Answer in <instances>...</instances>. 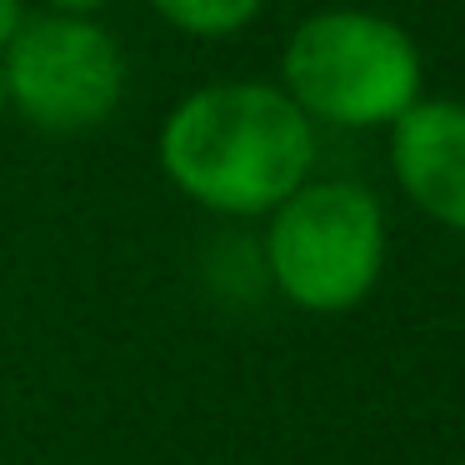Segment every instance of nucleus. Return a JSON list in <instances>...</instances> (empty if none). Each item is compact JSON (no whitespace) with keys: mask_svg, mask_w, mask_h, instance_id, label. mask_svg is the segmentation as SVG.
<instances>
[{"mask_svg":"<svg viewBox=\"0 0 465 465\" xmlns=\"http://www.w3.org/2000/svg\"><path fill=\"white\" fill-rule=\"evenodd\" d=\"M315 161L311 115L275 85L231 81L185 95L161 131V171L195 205L265 215L305 185Z\"/></svg>","mask_w":465,"mask_h":465,"instance_id":"obj_1","label":"nucleus"},{"mask_svg":"<svg viewBox=\"0 0 465 465\" xmlns=\"http://www.w3.org/2000/svg\"><path fill=\"white\" fill-rule=\"evenodd\" d=\"M265 261L281 295L301 311L341 315L375 291L385 265V221L371 191L351 181L301 185L275 205Z\"/></svg>","mask_w":465,"mask_h":465,"instance_id":"obj_2","label":"nucleus"},{"mask_svg":"<svg viewBox=\"0 0 465 465\" xmlns=\"http://www.w3.org/2000/svg\"><path fill=\"white\" fill-rule=\"evenodd\" d=\"M285 85L305 115L335 125L401 121L415 105L420 61L401 25L361 11L311 15L285 45Z\"/></svg>","mask_w":465,"mask_h":465,"instance_id":"obj_3","label":"nucleus"},{"mask_svg":"<svg viewBox=\"0 0 465 465\" xmlns=\"http://www.w3.org/2000/svg\"><path fill=\"white\" fill-rule=\"evenodd\" d=\"M5 95L11 105L51 135H75L105 125L125 91V55L111 31L91 15H41L21 21L5 45Z\"/></svg>","mask_w":465,"mask_h":465,"instance_id":"obj_4","label":"nucleus"},{"mask_svg":"<svg viewBox=\"0 0 465 465\" xmlns=\"http://www.w3.org/2000/svg\"><path fill=\"white\" fill-rule=\"evenodd\" d=\"M395 181L425 215L465 231V105L425 101L395 121Z\"/></svg>","mask_w":465,"mask_h":465,"instance_id":"obj_5","label":"nucleus"},{"mask_svg":"<svg viewBox=\"0 0 465 465\" xmlns=\"http://www.w3.org/2000/svg\"><path fill=\"white\" fill-rule=\"evenodd\" d=\"M151 5L185 35H231L261 11V0H151Z\"/></svg>","mask_w":465,"mask_h":465,"instance_id":"obj_6","label":"nucleus"},{"mask_svg":"<svg viewBox=\"0 0 465 465\" xmlns=\"http://www.w3.org/2000/svg\"><path fill=\"white\" fill-rule=\"evenodd\" d=\"M21 0H0V51H5V45H11V35L21 31Z\"/></svg>","mask_w":465,"mask_h":465,"instance_id":"obj_7","label":"nucleus"},{"mask_svg":"<svg viewBox=\"0 0 465 465\" xmlns=\"http://www.w3.org/2000/svg\"><path fill=\"white\" fill-rule=\"evenodd\" d=\"M101 5H111V0H51L55 15H91V11H101Z\"/></svg>","mask_w":465,"mask_h":465,"instance_id":"obj_8","label":"nucleus"},{"mask_svg":"<svg viewBox=\"0 0 465 465\" xmlns=\"http://www.w3.org/2000/svg\"><path fill=\"white\" fill-rule=\"evenodd\" d=\"M5 105H11V95H5V75H0V111H5Z\"/></svg>","mask_w":465,"mask_h":465,"instance_id":"obj_9","label":"nucleus"}]
</instances>
